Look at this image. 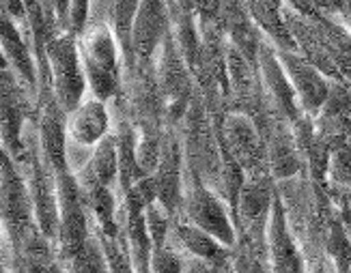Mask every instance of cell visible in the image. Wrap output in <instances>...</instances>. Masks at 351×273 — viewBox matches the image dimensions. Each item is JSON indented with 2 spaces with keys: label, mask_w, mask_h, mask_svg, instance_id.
<instances>
[{
  "label": "cell",
  "mask_w": 351,
  "mask_h": 273,
  "mask_svg": "<svg viewBox=\"0 0 351 273\" xmlns=\"http://www.w3.org/2000/svg\"><path fill=\"white\" fill-rule=\"evenodd\" d=\"M278 198L285 209L289 231L304 252L308 273H322L328 265V233L332 224V205L328 196V181L319 183L308 174L278 181Z\"/></svg>",
  "instance_id": "cell-1"
},
{
  "label": "cell",
  "mask_w": 351,
  "mask_h": 273,
  "mask_svg": "<svg viewBox=\"0 0 351 273\" xmlns=\"http://www.w3.org/2000/svg\"><path fill=\"white\" fill-rule=\"evenodd\" d=\"M78 50L86 75L88 93L106 103L123 95L125 65L119 39L110 24H88L78 37Z\"/></svg>",
  "instance_id": "cell-2"
},
{
  "label": "cell",
  "mask_w": 351,
  "mask_h": 273,
  "mask_svg": "<svg viewBox=\"0 0 351 273\" xmlns=\"http://www.w3.org/2000/svg\"><path fill=\"white\" fill-rule=\"evenodd\" d=\"M41 88H50L67 114L88 93L78 37L67 30L54 35L45 43V75L41 80Z\"/></svg>",
  "instance_id": "cell-3"
},
{
  "label": "cell",
  "mask_w": 351,
  "mask_h": 273,
  "mask_svg": "<svg viewBox=\"0 0 351 273\" xmlns=\"http://www.w3.org/2000/svg\"><path fill=\"white\" fill-rule=\"evenodd\" d=\"M177 218L186 220L209 233L226 248L237 244V226L233 209L218 192L207 187L201 179L183 174V196Z\"/></svg>",
  "instance_id": "cell-4"
},
{
  "label": "cell",
  "mask_w": 351,
  "mask_h": 273,
  "mask_svg": "<svg viewBox=\"0 0 351 273\" xmlns=\"http://www.w3.org/2000/svg\"><path fill=\"white\" fill-rule=\"evenodd\" d=\"M218 131L228 155L239 164L248 181L271 179L267 144L252 116L243 112H228L218 123Z\"/></svg>",
  "instance_id": "cell-5"
},
{
  "label": "cell",
  "mask_w": 351,
  "mask_h": 273,
  "mask_svg": "<svg viewBox=\"0 0 351 273\" xmlns=\"http://www.w3.org/2000/svg\"><path fill=\"white\" fill-rule=\"evenodd\" d=\"M0 198H3V241L20 250L24 237L35 229V207L30 198L26 179L7 153H3V177H0Z\"/></svg>",
  "instance_id": "cell-6"
},
{
  "label": "cell",
  "mask_w": 351,
  "mask_h": 273,
  "mask_svg": "<svg viewBox=\"0 0 351 273\" xmlns=\"http://www.w3.org/2000/svg\"><path fill=\"white\" fill-rule=\"evenodd\" d=\"M37 142L45 164L56 174L67 172V112L50 88H41L37 103Z\"/></svg>",
  "instance_id": "cell-7"
},
{
  "label": "cell",
  "mask_w": 351,
  "mask_h": 273,
  "mask_svg": "<svg viewBox=\"0 0 351 273\" xmlns=\"http://www.w3.org/2000/svg\"><path fill=\"white\" fill-rule=\"evenodd\" d=\"M256 67H258V75H261L265 97L271 105V110L276 112V116H280L282 120H287V123H291V125H295L302 116H308V114H304L295 90L280 65L276 45L265 37L261 41V48H258Z\"/></svg>",
  "instance_id": "cell-8"
},
{
  "label": "cell",
  "mask_w": 351,
  "mask_h": 273,
  "mask_svg": "<svg viewBox=\"0 0 351 273\" xmlns=\"http://www.w3.org/2000/svg\"><path fill=\"white\" fill-rule=\"evenodd\" d=\"M171 35V9L169 0H143L134 20L132 50L136 65L151 67L158 50Z\"/></svg>",
  "instance_id": "cell-9"
},
{
  "label": "cell",
  "mask_w": 351,
  "mask_h": 273,
  "mask_svg": "<svg viewBox=\"0 0 351 273\" xmlns=\"http://www.w3.org/2000/svg\"><path fill=\"white\" fill-rule=\"evenodd\" d=\"M278 58H280V65L287 73L289 82H291L298 101L302 105L304 114L308 116H317L319 110L324 108V103L328 99L330 93V84L332 80L328 75H324L319 71L313 63H308L300 52L295 50H278Z\"/></svg>",
  "instance_id": "cell-10"
},
{
  "label": "cell",
  "mask_w": 351,
  "mask_h": 273,
  "mask_svg": "<svg viewBox=\"0 0 351 273\" xmlns=\"http://www.w3.org/2000/svg\"><path fill=\"white\" fill-rule=\"evenodd\" d=\"M315 131L332 151L351 144V86L347 82H332L324 108L313 118Z\"/></svg>",
  "instance_id": "cell-11"
},
{
  "label": "cell",
  "mask_w": 351,
  "mask_h": 273,
  "mask_svg": "<svg viewBox=\"0 0 351 273\" xmlns=\"http://www.w3.org/2000/svg\"><path fill=\"white\" fill-rule=\"evenodd\" d=\"M267 267L271 273H308L304 252L289 231L278 192L267 224Z\"/></svg>",
  "instance_id": "cell-12"
},
{
  "label": "cell",
  "mask_w": 351,
  "mask_h": 273,
  "mask_svg": "<svg viewBox=\"0 0 351 273\" xmlns=\"http://www.w3.org/2000/svg\"><path fill=\"white\" fill-rule=\"evenodd\" d=\"M112 133L110 103L86 93V97L67 114V140L95 148Z\"/></svg>",
  "instance_id": "cell-13"
},
{
  "label": "cell",
  "mask_w": 351,
  "mask_h": 273,
  "mask_svg": "<svg viewBox=\"0 0 351 273\" xmlns=\"http://www.w3.org/2000/svg\"><path fill=\"white\" fill-rule=\"evenodd\" d=\"M263 138L267 144L269 172L276 183L278 181L293 179L298 174H306L304 172V159L300 155L291 123H287V120L276 116L263 131Z\"/></svg>",
  "instance_id": "cell-14"
},
{
  "label": "cell",
  "mask_w": 351,
  "mask_h": 273,
  "mask_svg": "<svg viewBox=\"0 0 351 273\" xmlns=\"http://www.w3.org/2000/svg\"><path fill=\"white\" fill-rule=\"evenodd\" d=\"M3 63H7L11 71L39 97L41 80H39V65L33 54V48L28 45L18 22L11 20L5 13H3Z\"/></svg>",
  "instance_id": "cell-15"
},
{
  "label": "cell",
  "mask_w": 351,
  "mask_h": 273,
  "mask_svg": "<svg viewBox=\"0 0 351 273\" xmlns=\"http://www.w3.org/2000/svg\"><path fill=\"white\" fill-rule=\"evenodd\" d=\"M166 246L175 248L177 252L186 256V259H198L209 265H220L231 259V248H226L218 239H213L209 233H205L203 229H198V226L181 218H175L169 244Z\"/></svg>",
  "instance_id": "cell-16"
},
{
  "label": "cell",
  "mask_w": 351,
  "mask_h": 273,
  "mask_svg": "<svg viewBox=\"0 0 351 273\" xmlns=\"http://www.w3.org/2000/svg\"><path fill=\"white\" fill-rule=\"evenodd\" d=\"M75 181L82 190L112 187L119 192V148L114 133H110L108 138L95 146L93 157L80 174H75Z\"/></svg>",
  "instance_id": "cell-17"
},
{
  "label": "cell",
  "mask_w": 351,
  "mask_h": 273,
  "mask_svg": "<svg viewBox=\"0 0 351 273\" xmlns=\"http://www.w3.org/2000/svg\"><path fill=\"white\" fill-rule=\"evenodd\" d=\"M141 3L143 0H114V9H112L110 26L119 39L121 52H123L125 75L132 73L136 67V58H134V50H132V30H134V20H136V13H138Z\"/></svg>",
  "instance_id": "cell-18"
},
{
  "label": "cell",
  "mask_w": 351,
  "mask_h": 273,
  "mask_svg": "<svg viewBox=\"0 0 351 273\" xmlns=\"http://www.w3.org/2000/svg\"><path fill=\"white\" fill-rule=\"evenodd\" d=\"M65 269L67 273H110L108 254H106V248L95 231L86 241L84 250L69 265H65Z\"/></svg>",
  "instance_id": "cell-19"
},
{
  "label": "cell",
  "mask_w": 351,
  "mask_h": 273,
  "mask_svg": "<svg viewBox=\"0 0 351 273\" xmlns=\"http://www.w3.org/2000/svg\"><path fill=\"white\" fill-rule=\"evenodd\" d=\"M175 213H171L160 200H154L147 209H145V224H147V231L151 237V244L156 248H164L169 244V237L173 231V224H175Z\"/></svg>",
  "instance_id": "cell-20"
},
{
  "label": "cell",
  "mask_w": 351,
  "mask_h": 273,
  "mask_svg": "<svg viewBox=\"0 0 351 273\" xmlns=\"http://www.w3.org/2000/svg\"><path fill=\"white\" fill-rule=\"evenodd\" d=\"M328 183L351 190V144L332 151L328 164Z\"/></svg>",
  "instance_id": "cell-21"
},
{
  "label": "cell",
  "mask_w": 351,
  "mask_h": 273,
  "mask_svg": "<svg viewBox=\"0 0 351 273\" xmlns=\"http://www.w3.org/2000/svg\"><path fill=\"white\" fill-rule=\"evenodd\" d=\"M183 269H186V256L171 246L156 248L151 254V273H183Z\"/></svg>",
  "instance_id": "cell-22"
},
{
  "label": "cell",
  "mask_w": 351,
  "mask_h": 273,
  "mask_svg": "<svg viewBox=\"0 0 351 273\" xmlns=\"http://www.w3.org/2000/svg\"><path fill=\"white\" fill-rule=\"evenodd\" d=\"M88 9H90V0H71V9H69V33L80 37L84 33V28L88 24Z\"/></svg>",
  "instance_id": "cell-23"
},
{
  "label": "cell",
  "mask_w": 351,
  "mask_h": 273,
  "mask_svg": "<svg viewBox=\"0 0 351 273\" xmlns=\"http://www.w3.org/2000/svg\"><path fill=\"white\" fill-rule=\"evenodd\" d=\"M213 265L205 263V261H198V259H186V269L183 273H211Z\"/></svg>",
  "instance_id": "cell-24"
},
{
  "label": "cell",
  "mask_w": 351,
  "mask_h": 273,
  "mask_svg": "<svg viewBox=\"0 0 351 273\" xmlns=\"http://www.w3.org/2000/svg\"><path fill=\"white\" fill-rule=\"evenodd\" d=\"M341 22L345 28L351 33V0H343V9H341Z\"/></svg>",
  "instance_id": "cell-25"
},
{
  "label": "cell",
  "mask_w": 351,
  "mask_h": 273,
  "mask_svg": "<svg viewBox=\"0 0 351 273\" xmlns=\"http://www.w3.org/2000/svg\"><path fill=\"white\" fill-rule=\"evenodd\" d=\"M322 273H337V269H334V265H332V263L328 261V265L324 267V271H322Z\"/></svg>",
  "instance_id": "cell-26"
},
{
  "label": "cell",
  "mask_w": 351,
  "mask_h": 273,
  "mask_svg": "<svg viewBox=\"0 0 351 273\" xmlns=\"http://www.w3.org/2000/svg\"><path fill=\"white\" fill-rule=\"evenodd\" d=\"M3 273H11V271H7V269H3Z\"/></svg>",
  "instance_id": "cell-27"
}]
</instances>
